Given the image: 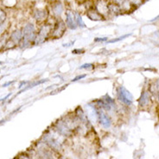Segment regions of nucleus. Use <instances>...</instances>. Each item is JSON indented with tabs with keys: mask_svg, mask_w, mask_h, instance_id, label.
<instances>
[{
	"mask_svg": "<svg viewBox=\"0 0 159 159\" xmlns=\"http://www.w3.org/2000/svg\"><path fill=\"white\" fill-rule=\"evenodd\" d=\"M43 141L44 143L53 150L55 151H60L62 149V143L55 138L53 135L49 134V133H46L43 136Z\"/></svg>",
	"mask_w": 159,
	"mask_h": 159,
	"instance_id": "0eeeda50",
	"label": "nucleus"
},
{
	"mask_svg": "<svg viewBox=\"0 0 159 159\" xmlns=\"http://www.w3.org/2000/svg\"><path fill=\"white\" fill-rule=\"evenodd\" d=\"M66 25L68 29L70 30H75L78 26L76 23V20H75V16L74 13L71 11H66Z\"/></svg>",
	"mask_w": 159,
	"mask_h": 159,
	"instance_id": "9b49d317",
	"label": "nucleus"
},
{
	"mask_svg": "<svg viewBox=\"0 0 159 159\" xmlns=\"http://www.w3.org/2000/svg\"><path fill=\"white\" fill-rule=\"evenodd\" d=\"M85 113L86 118L90 122L95 123L99 119V108L94 104H87L85 108Z\"/></svg>",
	"mask_w": 159,
	"mask_h": 159,
	"instance_id": "6e6552de",
	"label": "nucleus"
},
{
	"mask_svg": "<svg viewBox=\"0 0 159 159\" xmlns=\"http://www.w3.org/2000/svg\"><path fill=\"white\" fill-rule=\"evenodd\" d=\"M121 7L115 3H109L108 4V14L113 16H118L121 13Z\"/></svg>",
	"mask_w": 159,
	"mask_h": 159,
	"instance_id": "dca6fc26",
	"label": "nucleus"
},
{
	"mask_svg": "<svg viewBox=\"0 0 159 159\" xmlns=\"http://www.w3.org/2000/svg\"><path fill=\"white\" fill-rule=\"evenodd\" d=\"M86 17L90 20H93V21H103V20H105V17L97 11L94 6L89 8L86 11Z\"/></svg>",
	"mask_w": 159,
	"mask_h": 159,
	"instance_id": "9d476101",
	"label": "nucleus"
},
{
	"mask_svg": "<svg viewBox=\"0 0 159 159\" xmlns=\"http://www.w3.org/2000/svg\"><path fill=\"white\" fill-rule=\"evenodd\" d=\"M158 98H159V92H158Z\"/></svg>",
	"mask_w": 159,
	"mask_h": 159,
	"instance_id": "cd10ccee",
	"label": "nucleus"
},
{
	"mask_svg": "<svg viewBox=\"0 0 159 159\" xmlns=\"http://www.w3.org/2000/svg\"><path fill=\"white\" fill-rule=\"evenodd\" d=\"M86 76V74H81V75H79V76H76L75 78H74V80H72V81H77L81 79H83L84 77Z\"/></svg>",
	"mask_w": 159,
	"mask_h": 159,
	"instance_id": "b1692460",
	"label": "nucleus"
},
{
	"mask_svg": "<svg viewBox=\"0 0 159 159\" xmlns=\"http://www.w3.org/2000/svg\"><path fill=\"white\" fill-rule=\"evenodd\" d=\"M23 39L20 43V48L21 49H26L30 47L31 43H34L35 39L36 37V29L33 23H27L23 30Z\"/></svg>",
	"mask_w": 159,
	"mask_h": 159,
	"instance_id": "f257e3e1",
	"label": "nucleus"
},
{
	"mask_svg": "<svg viewBox=\"0 0 159 159\" xmlns=\"http://www.w3.org/2000/svg\"><path fill=\"white\" fill-rule=\"evenodd\" d=\"M95 105L98 108L104 110L106 113L113 112L116 109L115 100L108 94L102 96L99 100L96 101Z\"/></svg>",
	"mask_w": 159,
	"mask_h": 159,
	"instance_id": "f03ea898",
	"label": "nucleus"
},
{
	"mask_svg": "<svg viewBox=\"0 0 159 159\" xmlns=\"http://www.w3.org/2000/svg\"><path fill=\"white\" fill-rule=\"evenodd\" d=\"M108 4L106 0H98L94 4V8L105 17L106 14H108Z\"/></svg>",
	"mask_w": 159,
	"mask_h": 159,
	"instance_id": "f8f14e48",
	"label": "nucleus"
},
{
	"mask_svg": "<svg viewBox=\"0 0 159 159\" xmlns=\"http://www.w3.org/2000/svg\"><path fill=\"white\" fill-rule=\"evenodd\" d=\"M98 121L99 122V124L101 125V126L106 129L111 127L112 126V120L110 118L109 115L107 114V113L105 112L102 109L99 108V119Z\"/></svg>",
	"mask_w": 159,
	"mask_h": 159,
	"instance_id": "1a4fd4ad",
	"label": "nucleus"
},
{
	"mask_svg": "<svg viewBox=\"0 0 159 159\" xmlns=\"http://www.w3.org/2000/svg\"><path fill=\"white\" fill-rule=\"evenodd\" d=\"M116 94L118 99L121 103H123V104H125L126 106L131 105L133 98H132L131 94L128 91L125 86H118L116 89Z\"/></svg>",
	"mask_w": 159,
	"mask_h": 159,
	"instance_id": "20e7f679",
	"label": "nucleus"
},
{
	"mask_svg": "<svg viewBox=\"0 0 159 159\" xmlns=\"http://www.w3.org/2000/svg\"><path fill=\"white\" fill-rule=\"evenodd\" d=\"M84 49H74L73 50V54H83Z\"/></svg>",
	"mask_w": 159,
	"mask_h": 159,
	"instance_id": "393cba45",
	"label": "nucleus"
},
{
	"mask_svg": "<svg viewBox=\"0 0 159 159\" xmlns=\"http://www.w3.org/2000/svg\"><path fill=\"white\" fill-rule=\"evenodd\" d=\"M49 16V11H47V9H36L34 11L33 17L36 20L41 22L45 20Z\"/></svg>",
	"mask_w": 159,
	"mask_h": 159,
	"instance_id": "2eb2a0df",
	"label": "nucleus"
},
{
	"mask_svg": "<svg viewBox=\"0 0 159 159\" xmlns=\"http://www.w3.org/2000/svg\"><path fill=\"white\" fill-rule=\"evenodd\" d=\"M5 20H6V13L3 10H0V25L4 24Z\"/></svg>",
	"mask_w": 159,
	"mask_h": 159,
	"instance_id": "412c9836",
	"label": "nucleus"
},
{
	"mask_svg": "<svg viewBox=\"0 0 159 159\" xmlns=\"http://www.w3.org/2000/svg\"><path fill=\"white\" fill-rule=\"evenodd\" d=\"M54 130L59 133L60 135L64 136V137H69L73 133V130L68 126L65 118H61L58 119L55 124H54Z\"/></svg>",
	"mask_w": 159,
	"mask_h": 159,
	"instance_id": "39448f33",
	"label": "nucleus"
},
{
	"mask_svg": "<svg viewBox=\"0 0 159 159\" xmlns=\"http://www.w3.org/2000/svg\"><path fill=\"white\" fill-rule=\"evenodd\" d=\"M12 83H13V81H9V82H7V83H6V84H4V85H3V86H8V85H11V84H12Z\"/></svg>",
	"mask_w": 159,
	"mask_h": 159,
	"instance_id": "a878e982",
	"label": "nucleus"
},
{
	"mask_svg": "<svg viewBox=\"0 0 159 159\" xmlns=\"http://www.w3.org/2000/svg\"><path fill=\"white\" fill-rule=\"evenodd\" d=\"M66 30H67L66 23L63 20H62L61 18H59L57 21L54 23L50 36L54 39L61 38L64 35V33L66 32Z\"/></svg>",
	"mask_w": 159,
	"mask_h": 159,
	"instance_id": "423d86ee",
	"label": "nucleus"
},
{
	"mask_svg": "<svg viewBox=\"0 0 159 159\" xmlns=\"http://www.w3.org/2000/svg\"><path fill=\"white\" fill-rule=\"evenodd\" d=\"M39 159H54L53 155L51 154V152L48 150H42V151L39 153Z\"/></svg>",
	"mask_w": 159,
	"mask_h": 159,
	"instance_id": "a211bd4d",
	"label": "nucleus"
},
{
	"mask_svg": "<svg viewBox=\"0 0 159 159\" xmlns=\"http://www.w3.org/2000/svg\"><path fill=\"white\" fill-rule=\"evenodd\" d=\"M74 16H75V20H76L77 26H79L80 28H85V23L82 20L81 16L78 12H74Z\"/></svg>",
	"mask_w": 159,
	"mask_h": 159,
	"instance_id": "6ab92c4d",
	"label": "nucleus"
},
{
	"mask_svg": "<svg viewBox=\"0 0 159 159\" xmlns=\"http://www.w3.org/2000/svg\"><path fill=\"white\" fill-rule=\"evenodd\" d=\"M94 68V65L93 63H86L81 65L80 67V69H87V70H91Z\"/></svg>",
	"mask_w": 159,
	"mask_h": 159,
	"instance_id": "aec40b11",
	"label": "nucleus"
},
{
	"mask_svg": "<svg viewBox=\"0 0 159 159\" xmlns=\"http://www.w3.org/2000/svg\"><path fill=\"white\" fill-rule=\"evenodd\" d=\"M11 41L15 43L16 45H19L22 42L23 39V32L19 30H14L11 34V37H10Z\"/></svg>",
	"mask_w": 159,
	"mask_h": 159,
	"instance_id": "f3484780",
	"label": "nucleus"
},
{
	"mask_svg": "<svg viewBox=\"0 0 159 159\" xmlns=\"http://www.w3.org/2000/svg\"><path fill=\"white\" fill-rule=\"evenodd\" d=\"M140 107H147L150 103V93L149 91H144L138 100Z\"/></svg>",
	"mask_w": 159,
	"mask_h": 159,
	"instance_id": "ddd939ff",
	"label": "nucleus"
},
{
	"mask_svg": "<svg viewBox=\"0 0 159 159\" xmlns=\"http://www.w3.org/2000/svg\"><path fill=\"white\" fill-rule=\"evenodd\" d=\"M58 159H64L63 158H58Z\"/></svg>",
	"mask_w": 159,
	"mask_h": 159,
	"instance_id": "bb28decb",
	"label": "nucleus"
},
{
	"mask_svg": "<svg viewBox=\"0 0 159 159\" xmlns=\"http://www.w3.org/2000/svg\"><path fill=\"white\" fill-rule=\"evenodd\" d=\"M129 36H130V34H128V35H125V36H120V37H118L117 39H113V40H111V41H108V43H117V42H118V41L123 40V39H124V38H126V37H128Z\"/></svg>",
	"mask_w": 159,
	"mask_h": 159,
	"instance_id": "4be33fe9",
	"label": "nucleus"
},
{
	"mask_svg": "<svg viewBox=\"0 0 159 159\" xmlns=\"http://www.w3.org/2000/svg\"><path fill=\"white\" fill-rule=\"evenodd\" d=\"M53 25L51 24H44L41 27V29L39 30L38 33L36 34V37L35 39V42H34V44L35 45H38V44H42L43 43L47 38L51 35V32H52V29H53Z\"/></svg>",
	"mask_w": 159,
	"mask_h": 159,
	"instance_id": "7ed1b4c3",
	"label": "nucleus"
},
{
	"mask_svg": "<svg viewBox=\"0 0 159 159\" xmlns=\"http://www.w3.org/2000/svg\"><path fill=\"white\" fill-rule=\"evenodd\" d=\"M51 9H52V12H53L54 16L57 18H60L62 14L63 13V5L60 2V1H56L54 2L52 6H51Z\"/></svg>",
	"mask_w": 159,
	"mask_h": 159,
	"instance_id": "4468645a",
	"label": "nucleus"
},
{
	"mask_svg": "<svg viewBox=\"0 0 159 159\" xmlns=\"http://www.w3.org/2000/svg\"><path fill=\"white\" fill-rule=\"evenodd\" d=\"M108 41V38L107 37H96L94 39V42L98 43V42H106Z\"/></svg>",
	"mask_w": 159,
	"mask_h": 159,
	"instance_id": "5701e85b",
	"label": "nucleus"
}]
</instances>
